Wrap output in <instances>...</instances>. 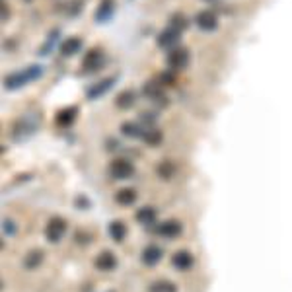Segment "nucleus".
<instances>
[{
    "instance_id": "nucleus-17",
    "label": "nucleus",
    "mask_w": 292,
    "mask_h": 292,
    "mask_svg": "<svg viewBox=\"0 0 292 292\" xmlns=\"http://www.w3.org/2000/svg\"><path fill=\"white\" fill-rule=\"evenodd\" d=\"M144 131H146V127L142 123H138V121H127V123L121 125V133L125 136H129V138H142Z\"/></svg>"
},
{
    "instance_id": "nucleus-24",
    "label": "nucleus",
    "mask_w": 292,
    "mask_h": 292,
    "mask_svg": "<svg viewBox=\"0 0 292 292\" xmlns=\"http://www.w3.org/2000/svg\"><path fill=\"white\" fill-rule=\"evenodd\" d=\"M76 115H78V109H76V107L61 109V111L57 113V123H59L61 127H68V125H72V123H74Z\"/></svg>"
},
{
    "instance_id": "nucleus-16",
    "label": "nucleus",
    "mask_w": 292,
    "mask_h": 292,
    "mask_svg": "<svg viewBox=\"0 0 292 292\" xmlns=\"http://www.w3.org/2000/svg\"><path fill=\"white\" fill-rule=\"evenodd\" d=\"M135 218H136V222H138V224L150 226V224H154V222H156L158 212H156V208H154V206H142V208H138V210H136Z\"/></svg>"
},
{
    "instance_id": "nucleus-7",
    "label": "nucleus",
    "mask_w": 292,
    "mask_h": 292,
    "mask_svg": "<svg viewBox=\"0 0 292 292\" xmlns=\"http://www.w3.org/2000/svg\"><path fill=\"white\" fill-rule=\"evenodd\" d=\"M181 232H183V226L180 224V220H166V222H160L156 228L158 236L160 238H166V240L178 238Z\"/></svg>"
},
{
    "instance_id": "nucleus-10",
    "label": "nucleus",
    "mask_w": 292,
    "mask_h": 292,
    "mask_svg": "<svg viewBox=\"0 0 292 292\" xmlns=\"http://www.w3.org/2000/svg\"><path fill=\"white\" fill-rule=\"evenodd\" d=\"M115 0H101L94 12V20L97 23H105L111 20L113 12H115Z\"/></svg>"
},
{
    "instance_id": "nucleus-29",
    "label": "nucleus",
    "mask_w": 292,
    "mask_h": 292,
    "mask_svg": "<svg viewBox=\"0 0 292 292\" xmlns=\"http://www.w3.org/2000/svg\"><path fill=\"white\" fill-rule=\"evenodd\" d=\"M158 82H160L162 86H174V84H176V74H174V70L162 72V74L158 76Z\"/></svg>"
},
{
    "instance_id": "nucleus-27",
    "label": "nucleus",
    "mask_w": 292,
    "mask_h": 292,
    "mask_svg": "<svg viewBox=\"0 0 292 292\" xmlns=\"http://www.w3.org/2000/svg\"><path fill=\"white\" fill-rule=\"evenodd\" d=\"M150 292H178V289L170 281H156V283H152Z\"/></svg>"
},
{
    "instance_id": "nucleus-22",
    "label": "nucleus",
    "mask_w": 292,
    "mask_h": 292,
    "mask_svg": "<svg viewBox=\"0 0 292 292\" xmlns=\"http://www.w3.org/2000/svg\"><path fill=\"white\" fill-rule=\"evenodd\" d=\"M136 201V191L135 189H121L115 193V202L121 206H131Z\"/></svg>"
},
{
    "instance_id": "nucleus-9",
    "label": "nucleus",
    "mask_w": 292,
    "mask_h": 292,
    "mask_svg": "<svg viewBox=\"0 0 292 292\" xmlns=\"http://www.w3.org/2000/svg\"><path fill=\"white\" fill-rule=\"evenodd\" d=\"M94 265H96V269L101 271V273H111V271L117 269V257H115L113 251H101L96 257Z\"/></svg>"
},
{
    "instance_id": "nucleus-2",
    "label": "nucleus",
    "mask_w": 292,
    "mask_h": 292,
    "mask_svg": "<svg viewBox=\"0 0 292 292\" xmlns=\"http://www.w3.org/2000/svg\"><path fill=\"white\" fill-rule=\"evenodd\" d=\"M109 176L113 180H129L135 176V164L127 158H117L109 164Z\"/></svg>"
},
{
    "instance_id": "nucleus-31",
    "label": "nucleus",
    "mask_w": 292,
    "mask_h": 292,
    "mask_svg": "<svg viewBox=\"0 0 292 292\" xmlns=\"http://www.w3.org/2000/svg\"><path fill=\"white\" fill-rule=\"evenodd\" d=\"M2 18H8V4H2Z\"/></svg>"
},
{
    "instance_id": "nucleus-4",
    "label": "nucleus",
    "mask_w": 292,
    "mask_h": 292,
    "mask_svg": "<svg viewBox=\"0 0 292 292\" xmlns=\"http://www.w3.org/2000/svg\"><path fill=\"white\" fill-rule=\"evenodd\" d=\"M166 63H168V68L174 70V72H176V70H183V68L189 65V51L183 49V47H174V49H170Z\"/></svg>"
},
{
    "instance_id": "nucleus-28",
    "label": "nucleus",
    "mask_w": 292,
    "mask_h": 292,
    "mask_svg": "<svg viewBox=\"0 0 292 292\" xmlns=\"http://www.w3.org/2000/svg\"><path fill=\"white\" fill-rule=\"evenodd\" d=\"M187 23H189V20H187L181 12H176V14L170 18V25H172V27H176V29H180L181 33H183V29L187 27Z\"/></svg>"
},
{
    "instance_id": "nucleus-14",
    "label": "nucleus",
    "mask_w": 292,
    "mask_h": 292,
    "mask_svg": "<svg viewBox=\"0 0 292 292\" xmlns=\"http://www.w3.org/2000/svg\"><path fill=\"white\" fill-rule=\"evenodd\" d=\"M140 259H142V263L144 265H148V267H152V265H156L162 261V247L154 246V244H150V246H146L142 249V255H140Z\"/></svg>"
},
{
    "instance_id": "nucleus-20",
    "label": "nucleus",
    "mask_w": 292,
    "mask_h": 292,
    "mask_svg": "<svg viewBox=\"0 0 292 292\" xmlns=\"http://www.w3.org/2000/svg\"><path fill=\"white\" fill-rule=\"evenodd\" d=\"M136 101V94L133 90H123L115 97V105L119 109H131Z\"/></svg>"
},
{
    "instance_id": "nucleus-12",
    "label": "nucleus",
    "mask_w": 292,
    "mask_h": 292,
    "mask_svg": "<svg viewBox=\"0 0 292 292\" xmlns=\"http://www.w3.org/2000/svg\"><path fill=\"white\" fill-rule=\"evenodd\" d=\"M35 129H37V121L33 123V115H25L20 121H16V125H14V136L16 138H22L23 135L35 133Z\"/></svg>"
},
{
    "instance_id": "nucleus-21",
    "label": "nucleus",
    "mask_w": 292,
    "mask_h": 292,
    "mask_svg": "<svg viewBox=\"0 0 292 292\" xmlns=\"http://www.w3.org/2000/svg\"><path fill=\"white\" fill-rule=\"evenodd\" d=\"M164 140V133L156 129V127H146L144 135H142V142L148 144V146H158L160 142Z\"/></svg>"
},
{
    "instance_id": "nucleus-19",
    "label": "nucleus",
    "mask_w": 292,
    "mask_h": 292,
    "mask_svg": "<svg viewBox=\"0 0 292 292\" xmlns=\"http://www.w3.org/2000/svg\"><path fill=\"white\" fill-rule=\"evenodd\" d=\"M43 263V251L41 249H31L25 257H23V267L27 271H35Z\"/></svg>"
},
{
    "instance_id": "nucleus-3",
    "label": "nucleus",
    "mask_w": 292,
    "mask_h": 292,
    "mask_svg": "<svg viewBox=\"0 0 292 292\" xmlns=\"http://www.w3.org/2000/svg\"><path fill=\"white\" fill-rule=\"evenodd\" d=\"M67 220L61 218V216H53L49 218V222L45 226V238L51 242V244H59L63 240V236L67 234Z\"/></svg>"
},
{
    "instance_id": "nucleus-8",
    "label": "nucleus",
    "mask_w": 292,
    "mask_h": 292,
    "mask_svg": "<svg viewBox=\"0 0 292 292\" xmlns=\"http://www.w3.org/2000/svg\"><path fill=\"white\" fill-rule=\"evenodd\" d=\"M180 37H181L180 29H176V27L168 25V27H166V29L158 35V45L162 47V49H174V47L178 45Z\"/></svg>"
},
{
    "instance_id": "nucleus-13",
    "label": "nucleus",
    "mask_w": 292,
    "mask_h": 292,
    "mask_svg": "<svg viewBox=\"0 0 292 292\" xmlns=\"http://www.w3.org/2000/svg\"><path fill=\"white\" fill-rule=\"evenodd\" d=\"M113 84H115V78H103V80H99L97 84H94L90 90L86 92V96H88V99H99L101 96H105L107 92L113 88Z\"/></svg>"
},
{
    "instance_id": "nucleus-32",
    "label": "nucleus",
    "mask_w": 292,
    "mask_h": 292,
    "mask_svg": "<svg viewBox=\"0 0 292 292\" xmlns=\"http://www.w3.org/2000/svg\"><path fill=\"white\" fill-rule=\"evenodd\" d=\"M25 2H29V0H25Z\"/></svg>"
},
{
    "instance_id": "nucleus-30",
    "label": "nucleus",
    "mask_w": 292,
    "mask_h": 292,
    "mask_svg": "<svg viewBox=\"0 0 292 292\" xmlns=\"http://www.w3.org/2000/svg\"><path fill=\"white\" fill-rule=\"evenodd\" d=\"M2 228H4V234H6V236H14V234L18 232V226H16V222H14L12 218H4Z\"/></svg>"
},
{
    "instance_id": "nucleus-23",
    "label": "nucleus",
    "mask_w": 292,
    "mask_h": 292,
    "mask_svg": "<svg viewBox=\"0 0 292 292\" xmlns=\"http://www.w3.org/2000/svg\"><path fill=\"white\" fill-rule=\"evenodd\" d=\"M107 232H109L111 240H115L117 244H121L125 240V236H127V226L123 224L121 220H113L111 224H109V228H107Z\"/></svg>"
},
{
    "instance_id": "nucleus-5",
    "label": "nucleus",
    "mask_w": 292,
    "mask_h": 292,
    "mask_svg": "<svg viewBox=\"0 0 292 292\" xmlns=\"http://www.w3.org/2000/svg\"><path fill=\"white\" fill-rule=\"evenodd\" d=\"M105 63V55L99 47H94L90 49L84 57H82V70L84 72H94V70H99Z\"/></svg>"
},
{
    "instance_id": "nucleus-1",
    "label": "nucleus",
    "mask_w": 292,
    "mask_h": 292,
    "mask_svg": "<svg viewBox=\"0 0 292 292\" xmlns=\"http://www.w3.org/2000/svg\"><path fill=\"white\" fill-rule=\"evenodd\" d=\"M41 74H43V67H39V65H29V67L22 68V70H16V72L6 74V78H4V88L10 92L20 90L25 84L39 80Z\"/></svg>"
},
{
    "instance_id": "nucleus-15",
    "label": "nucleus",
    "mask_w": 292,
    "mask_h": 292,
    "mask_svg": "<svg viewBox=\"0 0 292 292\" xmlns=\"http://www.w3.org/2000/svg\"><path fill=\"white\" fill-rule=\"evenodd\" d=\"M82 37H68L63 41V45H61V55L63 57H74L76 53H80V49H82Z\"/></svg>"
},
{
    "instance_id": "nucleus-6",
    "label": "nucleus",
    "mask_w": 292,
    "mask_h": 292,
    "mask_svg": "<svg viewBox=\"0 0 292 292\" xmlns=\"http://www.w3.org/2000/svg\"><path fill=\"white\" fill-rule=\"evenodd\" d=\"M195 23L199 25V29H202V31H214L218 27V16L212 10H201L195 16Z\"/></svg>"
},
{
    "instance_id": "nucleus-11",
    "label": "nucleus",
    "mask_w": 292,
    "mask_h": 292,
    "mask_svg": "<svg viewBox=\"0 0 292 292\" xmlns=\"http://www.w3.org/2000/svg\"><path fill=\"white\" fill-rule=\"evenodd\" d=\"M195 259H193V253L187 251V249H180L172 255V265L176 267L178 271H189L193 267Z\"/></svg>"
},
{
    "instance_id": "nucleus-25",
    "label": "nucleus",
    "mask_w": 292,
    "mask_h": 292,
    "mask_svg": "<svg viewBox=\"0 0 292 292\" xmlns=\"http://www.w3.org/2000/svg\"><path fill=\"white\" fill-rule=\"evenodd\" d=\"M59 35H61V29H53L49 35H47L45 43L41 45V49H39V55H49L53 49H55V45H57V41H59Z\"/></svg>"
},
{
    "instance_id": "nucleus-18",
    "label": "nucleus",
    "mask_w": 292,
    "mask_h": 292,
    "mask_svg": "<svg viewBox=\"0 0 292 292\" xmlns=\"http://www.w3.org/2000/svg\"><path fill=\"white\" fill-rule=\"evenodd\" d=\"M142 94L148 97V99H152V101H162V103H166V94L162 90V84L160 82H148L146 86H144V90Z\"/></svg>"
},
{
    "instance_id": "nucleus-26",
    "label": "nucleus",
    "mask_w": 292,
    "mask_h": 292,
    "mask_svg": "<svg viewBox=\"0 0 292 292\" xmlns=\"http://www.w3.org/2000/svg\"><path fill=\"white\" fill-rule=\"evenodd\" d=\"M158 176L162 178V180H170V178H174V172H176V168H174V164L170 162V160H164L160 166L156 168Z\"/></svg>"
}]
</instances>
